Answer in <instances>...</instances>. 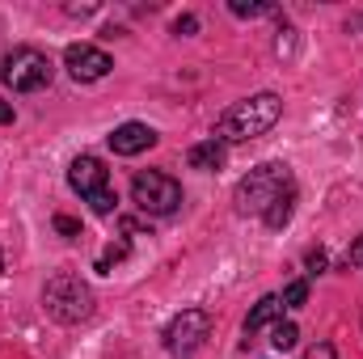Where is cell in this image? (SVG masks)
Returning a JSON list of instances; mask_svg holds the SVG:
<instances>
[{
    "label": "cell",
    "instance_id": "obj_1",
    "mask_svg": "<svg viewBox=\"0 0 363 359\" xmlns=\"http://www.w3.org/2000/svg\"><path fill=\"white\" fill-rule=\"evenodd\" d=\"M279 114H283L279 93H254V97H245V101H237V106L224 110V118L216 123V140L220 144L258 140V136H267L274 123H279Z\"/></svg>",
    "mask_w": 363,
    "mask_h": 359
},
{
    "label": "cell",
    "instance_id": "obj_2",
    "mask_svg": "<svg viewBox=\"0 0 363 359\" xmlns=\"http://www.w3.org/2000/svg\"><path fill=\"white\" fill-rule=\"evenodd\" d=\"M43 309H47L60 326H77V321H85V317L93 313L89 283H85L77 270H60V275H51L47 287H43Z\"/></svg>",
    "mask_w": 363,
    "mask_h": 359
},
{
    "label": "cell",
    "instance_id": "obj_3",
    "mask_svg": "<svg viewBox=\"0 0 363 359\" xmlns=\"http://www.w3.org/2000/svg\"><path fill=\"white\" fill-rule=\"evenodd\" d=\"M291 186L296 182H291V170L287 165H279V161L258 165V170H250V178H241V186H237V207L267 216V207H271L283 190H291Z\"/></svg>",
    "mask_w": 363,
    "mask_h": 359
},
{
    "label": "cell",
    "instance_id": "obj_4",
    "mask_svg": "<svg viewBox=\"0 0 363 359\" xmlns=\"http://www.w3.org/2000/svg\"><path fill=\"white\" fill-rule=\"evenodd\" d=\"M51 77H55V64H51L43 51H34V47H17V51H9L4 64H0V81H4L13 93L47 89Z\"/></svg>",
    "mask_w": 363,
    "mask_h": 359
},
{
    "label": "cell",
    "instance_id": "obj_5",
    "mask_svg": "<svg viewBox=\"0 0 363 359\" xmlns=\"http://www.w3.org/2000/svg\"><path fill=\"white\" fill-rule=\"evenodd\" d=\"M68 182H72V190L81 194V199H89V207L97 216H110L114 211V203H118V194L110 190V174H106V165L97 161V157H77L72 165H68Z\"/></svg>",
    "mask_w": 363,
    "mask_h": 359
},
{
    "label": "cell",
    "instance_id": "obj_6",
    "mask_svg": "<svg viewBox=\"0 0 363 359\" xmlns=\"http://www.w3.org/2000/svg\"><path fill=\"white\" fill-rule=\"evenodd\" d=\"M131 203L144 216H169V211H178V203H182V186L169 174L144 170V174L131 178Z\"/></svg>",
    "mask_w": 363,
    "mask_h": 359
},
{
    "label": "cell",
    "instance_id": "obj_7",
    "mask_svg": "<svg viewBox=\"0 0 363 359\" xmlns=\"http://www.w3.org/2000/svg\"><path fill=\"white\" fill-rule=\"evenodd\" d=\"M211 338V313L207 309H182L165 326V351L169 355H194Z\"/></svg>",
    "mask_w": 363,
    "mask_h": 359
},
{
    "label": "cell",
    "instance_id": "obj_8",
    "mask_svg": "<svg viewBox=\"0 0 363 359\" xmlns=\"http://www.w3.org/2000/svg\"><path fill=\"white\" fill-rule=\"evenodd\" d=\"M64 68L72 72V81H81V85H89V81H101L114 64H110V55L101 51V47H89V43H72L68 51H64Z\"/></svg>",
    "mask_w": 363,
    "mask_h": 359
},
{
    "label": "cell",
    "instance_id": "obj_9",
    "mask_svg": "<svg viewBox=\"0 0 363 359\" xmlns=\"http://www.w3.org/2000/svg\"><path fill=\"white\" fill-rule=\"evenodd\" d=\"M152 144H157V131H152L148 123H123V127L110 131L114 157H135V153H144V148H152Z\"/></svg>",
    "mask_w": 363,
    "mask_h": 359
},
{
    "label": "cell",
    "instance_id": "obj_10",
    "mask_svg": "<svg viewBox=\"0 0 363 359\" xmlns=\"http://www.w3.org/2000/svg\"><path fill=\"white\" fill-rule=\"evenodd\" d=\"M224 144L211 136V140H203V144H194L190 153H186V161H190V170H220L224 165Z\"/></svg>",
    "mask_w": 363,
    "mask_h": 359
},
{
    "label": "cell",
    "instance_id": "obj_11",
    "mask_svg": "<svg viewBox=\"0 0 363 359\" xmlns=\"http://www.w3.org/2000/svg\"><path fill=\"white\" fill-rule=\"evenodd\" d=\"M279 313H283V300H279V296H262V300L254 304V313L245 317V334H258L262 326L279 321Z\"/></svg>",
    "mask_w": 363,
    "mask_h": 359
},
{
    "label": "cell",
    "instance_id": "obj_12",
    "mask_svg": "<svg viewBox=\"0 0 363 359\" xmlns=\"http://www.w3.org/2000/svg\"><path fill=\"white\" fill-rule=\"evenodd\" d=\"M291 211H296V186H291V190H283L271 207H267V224H271V228H283V224L291 220Z\"/></svg>",
    "mask_w": 363,
    "mask_h": 359
},
{
    "label": "cell",
    "instance_id": "obj_13",
    "mask_svg": "<svg viewBox=\"0 0 363 359\" xmlns=\"http://www.w3.org/2000/svg\"><path fill=\"white\" fill-rule=\"evenodd\" d=\"M271 343L279 347V351H291V347L300 343V330H296L291 321H274V334H271Z\"/></svg>",
    "mask_w": 363,
    "mask_h": 359
},
{
    "label": "cell",
    "instance_id": "obj_14",
    "mask_svg": "<svg viewBox=\"0 0 363 359\" xmlns=\"http://www.w3.org/2000/svg\"><path fill=\"white\" fill-rule=\"evenodd\" d=\"M279 300H283V309H300V304L308 300V283H304V279H296V283H287V292H283Z\"/></svg>",
    "mask_w": 363,
    "mask_h": 359
},
{
    "label": "cell",
    "instance_id": "obj_15",
    "mask_svg": "<svg viewBox=\"0 0 363 359\" xmlns=\"http://www.w3.org/2000/svg\"><path fill=\"white\" fill-rule=\"evenodd\" d=\"M123 258H127V245L118 241V245H110V250L97 258V270H101V275H110V267H114V263H123Z\"/></svg>",
    "mask_w": 363,
    "mask_h": 359
},
{
    "label": "cell",
    "instance_id": "obj_16",
    "mask_svg": "<svg viewBox=\"0 0 363 359\" xmlns=\"http://www.w3.org/2000/svg\"><path fill=\"white\" fill-rule=\"evenodd\" d=\"M271 4H262V0H254V4H245V0H233V13L237 17H258V13H267Z\"/></svg>",
    "mask_w": 363,
    "mask_h": 359
},
{
    "label": "cell",
    "instance_id": "obj_17",
    "mask_svg": "<svg viewBox=\"0 0 363 359\" xmlns=\"http://www.w3.org/2000/svg\"><path fill=\"white\" fill-rule=\"evenodd\" d=\"M55 233H60V237H81V220H72V216H55Z\"/></svg>",
    "mask_w": 363,
    "mask_h": 359
},
{
    "label": "cell",
    "instance_id": "obj_18",
    "mask_svg": "<svg viewBox=\"0 0 363 359\" xmlns=\"http://www.w3.org/2000/svg\"><path fill=\"white\" fill-rule=\"evenodd\" d=\"M304 359H338V355H334V343H317V347L304 351Z\"/></svg>",
    "mask_w": 363,
    "mask_h": 359
},
{
    "label": "cell",
    "instance_id": "obj_19",
    "mask_svg": "<svg viewBox=\"0 0 363 359\" xmlns=\"http://www.w3.org/2000/svg\"><path fill=\"white\" fill-rule=\"evenodd\" d=\"M304 267L313 270V275H321V270H325V250H308V258H304Z\"/></svg>",
    "mask_w": 363,
    "mask_h": 359
},
{
    "label": "cell",
    "instance_id": "obj_20",
    "mask_svg": "<svg viewBox=\"0 0 363 359\" xmlns=\"http://www.w3.org/2000/svg\"><path fill=\"white\" fill-rule=\"evenodd\" d=\"M194 30H199V21H194L190 13H186V17H178V21H174V34H194Z\"/></svg>",
    "mask_w": 363,
    "mask_h": 359
},
{
    "label": "cell",
    "instance_id": "obj_21",
    "mask_svg": "<svg viewBox=\"0 0 363 359\" xmlns=\"http://www.w3.org/2000/svg\"><path fill=\"white\" fill-rule=\"evenodd\" d=\"M351 263H355V267H363V237L351 245Z\"/></svg>",
    "mask_w": 363,
    "mask_h": 359
},
{
    "label": "cell",
    "instance_id": "obj_22",
    "mask_svg": "<svg viewBox=\"0 0 363 359\" xmlns=\"http://www.w3.org/2000/svg\"><path fill=\"white\" fill-rule=\"evenodd\" d=\"M4 123H13V106H9V101H0V127H4Z\"/></svg>",
    "mask_w": 363,
    "mask_h": 359
},
{
    "label": "cell",
    "instance_id": "obj_23",
    "mask_svg": "<svg viewBox=\"0 0 363 359\" xmlns=\"http://www.w3.org/2000/svg\"><path fill=\"white\" fill-rule=\"evenodd\" d=\"M0 267H4V254H0Z\"/></svg>",
    "mask_w": 363,
    "mask_h": 359
}]
</instances>
